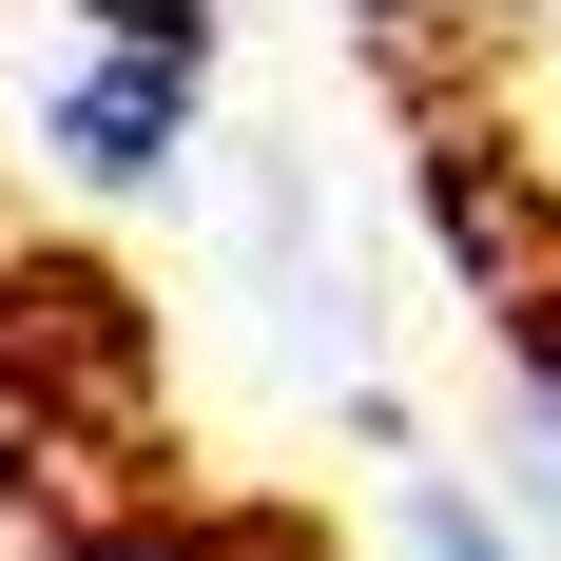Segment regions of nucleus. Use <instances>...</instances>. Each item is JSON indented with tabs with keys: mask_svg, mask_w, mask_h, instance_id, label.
<instances>
[{
	"mask_svg": "<svg viewBox=\"0 0 561 561\" xmlns=\"http://www.w3.org/2000/svg\"><path fill=\"white\" fill-rule=\"evenodd\" d=\"M174 136H194V58H78L58 78V156L78 174H156Z\"/></svg>",
	"mask_w": 561,
	"mask_h": 561,
	"instance_id": "f257e3e1",
	"label": "nucleus"
},
{
	"mask_svg": "<svg viewBox=\"0 0 561 561\" xmlns=\"http://www.w3.org/2000/svg\"><path fill=\"white\" fill-rule=\"evenodd\" d=\"M78 20H98V58H194L214 39V0H78Z\"/></svg>",
	"mask_w": 561,
	"mask_h": 561,
	"instance_id": "f03ea898",
	"label": "nucleus"
},
{
	"mask_svg": "<svg viewBox=\"0 0 561 561\" xmlns=\"http://www.w3.org/2000/svg\"><path fill=\"white\" fill-rule=\"evenodd\" d=\"M504 330H523V368H542V407H561V272H523V290H504Z\"/></svg>",
	"mask_w": 561,
	"mask_h": 561,
	"instance_id": "7ed1b4c3",
	"label": "nucleus"
},
{
	"mask_svg": "<svg viewBox=\"0 0 561 561\" xmlns=\"http://www.w3.org/2000/svg\"><path fill=\"white\" fill-rule=\"evenodd\" d=\"M407 542H426V561H523V542H484L465 504H407Z\"/></svg>",
	"mask_w": 561,
	"mask_h": 561,
	"instance_id": "20e7f679",
	"label": "nucleus"
},
{
	"mask_svg": "<svg viewBox=\"0 0 561 561\" xmlns=\"http://www.w3.org/2000/svg\"><path fill=\"white\" fill-rule=\"evenodd\" d=\"M446 20H504V0H368V39H446Z\"/></svg>",
	"mask_w": 561,
	"mask_h": 561,
	"instance_id": "39448f33",
	"label": "nucleus"
}]
</instances>
